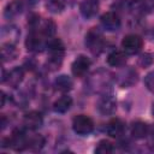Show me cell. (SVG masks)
<instances>
[{
	"label": "cell",
	"mask_w": 154,
	"mask_h": 154,
	"mask_svg": "<svg viewBox=\"0 0 154 154\" xmlns=\"http://www.w3.org/2000/svg\"><path fill=\"white\" fill-rule=\"evenodd\" d=\"M47 49L49 52V58L47 60V67L52 71L58 70L61 66L65 47L60 38H49L47 43Z\"/></svg>",
	"instance_id": "cell-1"
},
{
	"label": "cell",
	"mask_w": 154,
	"mask_h": 154,
	"mask_svg": "<svg viewBox=\"0 0 154 154\" xmlns=\"http://www.w3.org/2000/svg\"><path fill=\"white\" fill-rule=\"evenodd\" d=\"M49 38L45 37L38 30L34 29L30 30V32L28 34V37L25 40V47L29 52H34V53H38L42 52L45 48H47V43Z\"/></svg>",
	"instance_id": "cell-2"
},
{
	"label": "cell",
	"mask_w": 154,
	"mask_h": 154,
	"mask_svg": "<svg viewBox=\"0 0 154 154\" xmlns=\"http://www.w3.org/2000/svg\"><path fill=\"white\" fill-rule=\"evenodd\" d=\"M103 36L97 28H91L85 35V46L93 54H100L103 49Z\"/></svg>",
	"instance_id": "cell-3"
},
{
	"label": "cell",
	"mask_w": 154,
	"mask_h": 154,
	"mask_svg": "<svg viewBox=\"0 0 154 154\" xmlns=\"http://www.w3.org/2000/svg\"><path fill=\"white\" fill-rule=\"evenodd\" d=\"M72 129L79 136H87L94 130V122L87 114H78L72 120Z\"/></svg>",
	"instance_id": "cell-4"
},
{
	"label": "cell",
	"mask_w": 154,
	"mask_h": 154,
	"mask_svg": "<svg viewBox=\"0 0 154 154\" xmlns=\"http://www.w3.org/2000/svg\"><path fill=\"white\" fill-rule=\"evenodd\" d=\"M111 81H112L111 73L107 72V71L100 70V71L95 72L91 76V78L89 81V85L94 91H103V93H106Z\"/></svg>",
	"instance_id": "cell-5"
},
{
	"label": "cell",
	"mask_w": 154,
	"mask_h": 154,
	"mask_svg": "<svg viewBox=\"0 0 154 154\" xmlns=\"http://www.w3.org/2000/svg\"><path fill=\"white\" fill-rule=\"evenodd\" d=\"M143 46V40L141 36L136 35V34H129L126 36H124L123 41H122V48L126 54H137Z\"/></svg>",
	"instance_id": "cell-6"
},
{
	"label": "cell",
	"mask_w": 154,
	"mask_h": 154,
	"mask_svg": "<svg viewBox=\"0 0 154 154\" xmlns=\"http://www.w3.org/2000/svg\"><path fill=\"white\" fill-rule=\"evenodd\" d=\"M97 109L103 116L113 114L117 109V100L116 97L109 93H103L101 97L97 101Z\"/></svg>",
	"instance_id": "cell-7"
},
{
	"label": "cell",
	"mask_w": 154,
	"mask_h": 154,
	"mask_svg": "<svg viewBox=\"0 0 154 154\" xmlns=\"http://www.w3.org/2000/svg\"><path fill=\"white\" fill-rule=\"evenodd\" d=\"M90 65H91V61H90V59L88 57H85V55H78L73 60V63L71 65L72 75L75 77H84L87 75Z\"/></svg>",
	"instance_id": "cell-8"
},
{
	"label": "cell",
	"mask_w": 154,
	"mask_h": 154,
	"mask_svg": "<svg viewBox=\"0 0 154 154\" xmlns=\"http://www.w3.org/2000/svg\"><path fill=\"white\" fill-rule=\"evenodd\" d=\"M117 82L122 88H129L132 87L137 82V72L132 67L123 69L117 75Z\"/></svg>",
	"instance_id": "cell-9"
},
{
	"label": "cell",
	"mask_w": 154,
	"mask_h": 154,
	"mask_svg": "<svg viewBox=\"0 0 154 154\" xmlns=\"http://www.w3.org/2000/svg\"><path fill=\"white\" fill-rule=\"evenodd\" d=\"M101 25L103 29H106L107 31H116L120 28V24H122V20H120V17L116 13V12H106L101 16Z\"/></svg>",
	"instance_id": "cell-10"
},
{
	"label": "cell",
	"mask_w": 154,
	"mask_h": 154,
	"mask_svg": "<svg viewBox=\"0 0 154 154\" xmlns=\"http://www.w3.org/2000/svg\"><path fill=\"white\" fill-rule=\"evenodd\" d=\"M28 141L29 136L25 134V131L22 129H17L10 137V147L16 150H24L25 148H28Z\"/></svg>",
	"instance_id": "cell-11"
},
{
	"label": "cell",
	"mask_w": 154,
	"mask_h": 154,
	"mask_svg": "<svg viewBox=\"0 0 154 154\" xmlns=\"http://www.w3.org/2000/svg\"><path fill=\"white\" fill-rule=\"evenodd\" d=\"M26 5H28V1L26 0H13V1L8 2L7 6L5 7L4 16L7 19L14 18V17H17L18 14H20L25 10Z\"/></svg>",
	"instance_id": "cell-12"
},
{
	"label": "cell",
	"mask_w": 154,
	"mask_h": 154,
	"mask_svg": "<svg viewBox=\"0 0 154 154\" xmlns=\"http://www.w3.org/2000/svg\"><path fill=\"white\" fill-rule=\"evenodd\" d=\"M42 116L37 111H30L28 112L23 118V124L29 130H36L42 125Z\"/></svg>",
	"instance_id": "cell-13"
},
{
	"label": "cell",
	"mask_w": 154,
	"mask_h": 154,
	"mask_svg": "<svg viewBox=\"0 0 154 154\" xmlns=\"http://www.w3.org/2000/svg\"><path fill=\"white\" fill-rule=\"evenodd\" d=\"M97 11H99L97 0H83L79 5V12L85 19H89L96 16Z\"/></svg>",
	"instance_id": "cell-14"
},
{
	"label": "cell",
	"mask_w": 154,
	"mask_h": 154,
	"mask_svg": "<svg viewBox=\"0 0 154 154\" xmlns=\"http://www.w3.org/2000/svg\"><path fill=\"white\" fill-rule=\"evenodd\" d=\"M107 134L111 137H120L125 131V123L119 118H113L107 124Z\"/></svg>",
	"instance_id": "cell-15"
},
{
	"label": "cell",
	"mask_w": 154,
	"mask_h": 154,
	"mask_svg": "<svg viewBox=\"0 0 154 154\" xmlns=\"http://www.w3.org/2000/svg\"><path fill=\"white\" fill-rule=\"evenodd\" d=\"M23 77H24V70H23V67L17 66V67L12 69V70L8 72V75L6 76L5 82H6L10 87H13V88H14V87H18V85L22 83Z\"/></svg>",
	"instance_id": "cell-16"
},
{
	"label": "cell",
	"mask_w": 154,
	"mask_h": 154,
	"mask_svg": "<svg viewBox=\"0 0 154 154\" xmlns=\"http://www.w3.org/2000/svg\"><path fill=\"white\" fill-rule=\"evenodd\" d=\"M126 63V53L123 51H113L107 57V64L113 67H122Z\"/></svg>",
	"instance_id": "cell-17"
},
{
	"label": "cell",
	"mask_w": 154,
	"mask_h": 154,
	"mask_svg": "<svg viewBox=\"0 0 154 154\" xmlns=\"http://www.w3.org/2000/svg\"><path fill=\"white\" fill-rule=\"evenodd\" d=\"M18 55L17 48L14 46V43H10V42H4L1 45V58L2 61H11L13 59H16Z\"/></svg>",
	"instance_id": "cell-18"
},
{
	"label": "cell",
	"mask_w": 154,
	"mask_h": 154,
	"mask_svg": "<svg viewBox=\"0 0 154 154\" xmlns=\"http://www.w3.org/2000/svg\"><path fill=\"white\" fill-rule=\"evenodd\" d=\"M72 106V99L69 95H63L61 97L57 99L53 103V109L57 113H65Z\"/></svg>",
	"instance_id": "cell-19"
},
{
	"label": "cell",
	"mask_w": 154,
	"mask_h": 154,
	"mask_svg": "<svg viewBox=\"0 0 154 154\" xmlns=\"http://www.w3.org/2000/svg\"><path fill=\"white\" fill-rule=\"evenodd\" d=\"M148 131H149V128L144 122L138 120V122H135L131 125V135L136 140H141V138L147 137L148 136Z\"/></svg>",
	"instance_id": "cell-20"
},
{
	"label": "cell",
	"mask_w": 154,
	"mask_h": 154,
	"mask_svg": "<svg viewBox=\"0 0 154 154\" xmlns=\"http://www.w3.org/2000/svg\"><path fill=\"white\" fill-rule=\"evenodd\" d=\"M72 85H73L72 79H71L69 76H66V75H60V76H58V77L55 78V81H54V87H55V89L59 90V91H61V93H67V91H70V90L72 89Z\"/></svg>",
	"instance_id": "cell-21"
},
{
	"label": "cell",
	"mask_w": 154,
	"mask_h": 154,
	"mask_svg": "<svg viewBox=\"0 0 154 154\" xmlns=\"http://www.w3.org/2000/svg\"><path fill=\"white\" fill-rule=\"evenodd\" d=\"M45 37H47V38H51L54 34H55V30H57V25H55V23L52 20V19H46L41 25L38 24V26L36 28ZM34 30V29H32Z\"/></svg>",
	"instance_id": "cell-22"
},
{
	"label": "cell",
	"mask_w": 154,
	"mask_h": 154,
	"mask_svg": "<svg viewBox=\"0 0 154 154\" xmlns=\"http://www.w3.org/2000/svg\"><path fill=\"white\" fill-rule=\"evenodd\" d=\"M19 35H20V32H19L18 28L17 26H13V25L5 26L1 30V37L2 38H8L7 42H10V43H16L17 40H18V37H19Z\"/></svg>",
	"instance_id": "cell-23"
},
{
	"label": "cell",
	"mask_w": 154,
	"mask_h": 154,
	"mask_svg": "<svg viewBox=\"0 0 154 154\" xmlns=\"http://www.w3.org/2000/svg\"><path fill=\"white\" fill-rule=\"evenodd\" d=\"M67 0H48L47 1V8L52 13H59L66 7Z\"/></svg>",
	"instance_id": "cell-24"
},
{
	"label": "cell",
	"mask_w": 154,
	"mask_h": 154,
	"mask_svg": "<svg viewBox=\"0 0 154 154\" xmlns=\"http://www.w3.org/2000/svg\"><path fill=\"white\" fill-rule=\"evenodd\" d=\"M45 144V138L41 135H34V136H29V141H28V148L32 149V150H40Z\"/></svg>",
	"instance_id": "cell-25"
},
{
	"label": "cell",
	"mask_w": 154,
	"mask_h": 154,
	"mask_svg": "<svg viewBox=\"0 0 154 154\" xmlns=\"http://www.w3.org/2000/svg\"><path fill=\"white\" fill-rule=\"evenodd\" d=\"M112 152H113V144L107 140H101L95 148V153L97 154H108Z\"/></svg>",
	"instance_id": "cell-26"
},
{
	"label": "cell",
	"mask_w": 154,
	"mask_h": 154,
	"mask_svg": "<svg viewBox=\"0 0 154 154\" xmlns=\"http://www.w3.org/2000/svg\"><path fill=\"white\" fill-rule=\"evenodd\" d=\"M144 85L149 91L154 93V70L147 73V76L144 77Z\"/></svg>",
	"instance_id": "cell-27"
},
{
	"label": "cell",
	"mask_w": 154,
	"mask_h": 154,
	"mask_svg": "<svg viewBox=\"0 0 154 154\" xmlns=\"http://www.w3.org/2000/svg\"><path fill=\"white\" fill-rule=\"evenodd\" d=\"M140 10L142 13H150L154 10V0H144L141 4Z\"/></svg>",
	"instance_id": "cell-28"
},
{
	"label": "cell",
	"mask_w": 154,
	"mask_h": 154,
	"mask_svg": "<svg viewBox=\"0 0 154 154\" xmlns=\"http://www.w3.org/2000/svg\"><path fill=\"white\" fill-rule=\"evenodd\" d=\"M152 61H153L152 55L148 54V53L142 54V55L140 57V59H138V64H140L142 67H147V66H149V65L152 64Z\"/></svg>",
	"instance_id": "cell-29"
},
{
	"label": "cell",
	"mask_w": 154,
	"mask_h": 154,
	"mask_svg": "<svg viewBox=\"0 0 154 154\" xmlns=\"http://www.w3.org/2000/svg\"><path fill=\"white\" fill-rule=\"evenodd\" d=\"M148 135H149V144H148V146H149L152 149H154V126H153L152 129H149Z\"/></svg>",
	"instance_id": "cell-30"
},
{
	"label": "cell",
	"mask_w": 154,
	"mask_h": 154,
	"mask_svg": "<svg viewBox=\"0 0 154 154\" xmlns=\"http://www.w3.org/2000/svg\"><path fill=\"white\" fill-rule=\"evenodd\" d=\"M125 5H128V6H134V5H136L137 2H140L141 0H122Z\"/></svg>",
	"instance_id": "cell-31"
},
{
	"label": "cell",
	"mask_w": 154,
	"mask_h": 154,
	"mask_svg": "<svg viewBox=\"0 0 154 154\" xmlns=\"http://www.w3.org/2000/svg\"><path fill=\"white\" fill-rule=\"evenodd\" d=\"M152 113H153V117H154V102H153V107H152Z\"/></svg>",
	"instance_id": "cell-32"
},
{
	"label": "cell",
	"mask_w": 154,
	"mask_h": 154,
	"mask_svg": "<svg viewBox=\"0 0 154 154\" xmlns=\"http://www.w3.org/2000/svg\"><path fill=\"white\" fill-rule=\"evenodd\" d=\"M152 38L154 40V29H153V31H152Z\"/></svg>",
	"instance_id": "cell-33"
}]
</instances>
